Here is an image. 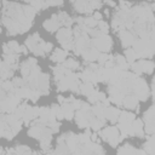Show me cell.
I'll return each mask as SVG.
<instances>
[{
  "mask_svg": "<svg viewBox=\"0 0 155 155\" xmlns=\"http://www.w3.org/2000/svg\"><path fill=\"white\" fill-rule=\"evenodd\" d=\"M57 98H58V102H59V103H63V102H64V99H65L63 96H58Z\"/></svg>",
  "mask_w": 155,
  "mask_h": 155,
  "instance_id": "44",
  "label": "cell"
},
{
  "mask_svg": "<svg viewBox=\"0 0 155 155\" xmlns=\"http://www.w3.org/2000/svg\"><path fill=\"white\" fill-rule=\"evenodd\" d=\"M132 93L138 98V101H142V102H145L150 96V88L148 87L147 81L139 75L136 78L132 85Z\"/></svg>",
  "mask_w": 155,
  "mask_h": 155,
  "instance_id": "4",
  "label": "cell"
},
{
  "mask_svg": "<svg viewBox=\"0 0 155 155\" xmlns=\"http://www.w3.org/2000/svg\"><path fill=\"white\" fill-rule=\"evenodd\" d=\"M119 154H139V155H145L147 153L144 150H139V149H134L131 144H125L124 147H121L117 150Z\"/></svg>",
  "mask_w": 155,
  "mask_h": 155,
  "instance_id": "25",
  "label": "cell"
},
{
  "mask_svg": "<svg viewBox=\"0 0 155 155\" xmlns=\"http://www.w3.org/2000/svg\"><path fill=\"white\" fill-rule=\"evenodd\" d=\"M138 62H139L142 73H145V74H151L153 73V70H154V63H153V61H150V59H140Z\"/></svg>",
  "mask_w": 155,
  "mask_h": 155,
  "instance_id": "26",
  "label": "cell"
},
{
  "mask_svg": "<svg viewBox=\"0 0 155 155\" xmlns=\"http://www.w3.org/2000/svg\"><path fill=\"white\" fill-rule=\"evenodd\" d=\"M101 6H102L101 0H75L74 1L75 11L81 13H90L93 10L101 8Z\"/></svg>",
  "mask_w": 155,
  "mask_h": 155,
  "instance_id": "7",
  "label": "cell"
},
{
  "mask_svg": "<svg viewBox=\"0 0 155 155\" xmlns=\"http://www.w3.org/2000/svg\"><path fill=\"white\" fill-rule=\"evenodd\" d=\"M113 59H114V62H115V65H116L119 69H121L122 71H126V70L130 69V63H127V61H126V58H125L124 56L116 54V56H114Z\"/></svg>",
  "mask_w": 155,
  "mask_h": 155,
  "instance_id": "24",
  "label": "cell"
},
{
  "mask_svg": "<svg viewBox=\"0 0 155 155\" xmlns=\"http://www.w3.org/2000/svg\"><path fill=\"white\" fill-rule=\"evenodd\" d=\"M35 12L36 11L31 6L4 1L2 24L7 28L8 35L25 33L31 27Z\"/></svg>",
  "mask_w": 155,
  "mask_h": 155,
  "instance_id": "1",
  "label": "cell"
},
{
  "mask_svg": "<svg viewBox=\"0 0 155 155\" xmlns=\"http://www.w3.org/2000/svg\"><path fill=\"white\" fill-rule=\"evenodd\" d=\"M136 119V115L130 111H120L117 122H122V124H131L133 120Z\"/></svg>",
  "mask_w": 155,
  "mask_h": 155,
  "instance_id": "29",
  "label": "cell"
},
{
  "mask_svg": "<svg viewBox=\"0 0 155 155\" xmlns=\"http://www.w3.org/2000/svg\"><path fill=\"white\" fill-rule=\"evenodd\" d=\"M67 56H68V52L65 50H63V48H56L53 51V53L51 54V61L57 62V63L61 64V63H63L65 61Z\"/></svg>",
  "mask_w": 155,
  "mask_h": 155,
  "instance_id": "22",
  "label": "cell"
},
{
  "mask_svg": "<svg viewBox=\"0 0 155 155\" xmlns=\"http://www.w3.org/2000/svg\"><path fill=\"white\" fill-rule=\"evenodd\" d=\"M104 2H105L107 5H109V6H111V7H114V6L116 5V4H115L113 0H104Z\"/></svg>",
  "mask_w": 155,
  "mask_h": 155,
  "instance_id": "43",
  "label": "cell"
},
{
  "mask_svg": "<svg viewBox=\"0 0 155 155\" xmlns=\"http://www.w3.org/2000/svg\"><path fill=\"white\" fill-rule=\"evenodd\" d=\"M114 56L111 54H108L107 52H99L98 54V58H97V62H98V65H104V63L108 61V59H111Z\"/></svg>",
  "mask_w": 155,
  "mask_h": 155,
  "instance_id": "36",
  "label": "cell"
},
{
  "mask_svg": "<svg viewBox=\"0 0 155 155\" xmlns=\"http://www.w3.org/2000/svg\"><path fill=\"white\" fill-rule=\"evenodd\" d=\"M93 91H94V86H93V84H91V82L84 81L82 84L79 85V92H80L81 94H84V96H88V94H91Z\"/></svg>",
  "mask_w": 155,
  "mask_h": 155,
  "instance_id": "28",
  "label": "cell"
},
{
  "mask_svg": "<svg viewBox=\"0 0 155 155\" xmlns=\"http://www.w3.org/2000/svg\"><path fill=\"white\" fill-rule=\"evenodd\" d=\"M38 65V62L35 58H27L23 63H21L19 65V69H21V74H22V78H25L30 74V71Z\"/></svg>",
  "mask_w": 155,
  "mask_h": 155,
  "instance_id": "14",
  "label": "cell"
},
{
  "mask_svg": "<svg viewBox=\"0 0 155 155\" xmlns=\"http://www.w3.org/2000/svg\"><path fill=\"white\" fill-rule=\"evenodd\" d=\"M104 109H105V105L101 102H97L93 104V107H91V111L92 114L98 117V119H102V120H105L104 119Z\"/></svg>",
  "mask_w": 155,
  "mask_h": 155,
  "instance_id": "23",
  "label": "cell"
},
{
  "mask_svg": "<svg viewBox=\"0 0 155 155\" xmlns=\"http://www.w3.org/2000/svg\"><path fill=\"white\" fill-rule=\"evenodd\" d=\"M117 34H119V38L121 40V44H122V46L125 48L126 47H130L132 45V42L134 41V39H136V36L128 29H121V30L117 31Z\"/></svg>",
  "mask_w": 155,
  "mask_h": 155,
  "instance_id": "13",
  "label": "cell"
},
{
  "mask_svg": "<svg viewBox=\"0 0 155 155\" xmlns=\"http://www.w3.org/2000/svg\"><path fill=\"white\" fill-rule=\"evenodd\" d=\"M36 88L40 91L41 96H42V94H48V93H50V78H48L47 74H45V73H40L39 78H38Z\"/></svg>",
  "mask_w": 155,
  "mask_h": 155,
  "instance_id": "10",
  "label": "cell"
},
{
  "mask_svg": "<svg viewBox=\"0 0 155 155\" xmlns=\"http://www.w3.org/2000/svg\"><path fill=\"white\" fill-rule=\"evenodd\" d=\"M143 121L139 119H134L131 122V137H144V127Z\"/></svg>",
  "mask_w": 155,
  "mask_h": 155,
  "instance_id": "17",
  "label": "cell"
},
{
  "mask_svg": "<svg viewBox=\"0 0 155 155\" xmlns=\"http://www.w3.org/2000/svg\"><path fill=\"white\" fill-rule=\"evenodd\" d=\"M38 116H39V107H29L28 105L23 113V116H22L23 124L29 125V124H31V121L38 119Z\"/></svg>",
  "mask_w": 155,
  "mask_h": 155,
  "instance_id": "12",
  "label": "cell"
},
{
  "mask_svg": "<svg viewBox=\"0 0 155 155\" xmlns=\"http://www.w3.org/2000/svg\"><path fill=\"white\" fill-rule=\"evenodd\" d=\"M16 134L17 133L12 130V127L6 121L5 115H0V137H4L6 139H12Z\"/></svg>",
  "mask_w": 155,
  "mask_h": 155,
  "instance_id": "9",
  "label": "cell"
},
{
  "mask_svg": "<svg viewBox=\"0 0 155 155\" xmlns=\"http://www.w3.org/2000/svg\"><path fill=\"white\" fill-rule=\"evenodd\" d=\"M120 111H121V110H120L119 108L108 105V107H105V109H104V119L114 124V122L117 121L119 115H120Z\"/></svg>",
  "mask_w": 155,
  "mask_h": 155,
  "instance_id": "16",
  "label": "cell"
},
{
  "mask_svg": "<svg viewBox=\"0 0 155 155\" xmlns=\"http://www.w3.org/2000/svg\"><path fill=\"white\" fill-rule=\"evenodd\" d=\"M4 61L17 69V67H18V54L17 53H4Z\"/></svg>",
  "mask_w": 155,
  "mask_h": 155,
  "instance_id": "30",
  "label": "cell"
},
{
  "mask_svg": "<svg viewBox=\"0 0 155 155\" xmlns=\"http://www.w3.org/2000/svg\"><path fill=\"white\" fill-rule=\"evenodd\" d=\"M45 4H47V6H62L63 5V0H44Z\"/></svg>",
  "mask_w": 155,
  "mask_h": 155,
  "instance_id": "41",
  "label": "cell"
},
{
  "mask_svg": "<svg viewBox=\"0 0 155 155\" xmlns=\"http://www.w3.org/2000/svg\"><path fill=\"white\" fill-rule=\"evenodd\" d=\"M154 105H151L143 115V120L145 122V125H143L145 133L148 134H154Z\"/></svg>",
  "mask_w": 155,
  "mask_h": 155,
  "instance_id": "8",
  "label": "cell"
},
{
  "mask_svg": "<svg viewBox=\"0 0 155 155\" xmlns=\"http://www.w3.org/2000/svg\"><path fill=\"white\" fill-rule=\"evenodd\" d=\"M124 57L126 58L127 63H130V64L133 63V62H136L137 58H138L136 51H134L133 48H130V47H126V48H125V56H124Z\"/></svg>",
  "mask_w": 155,
  "mask_h": 155,
  "instance_id": "31",
  "label": "cell"
},
{
  "mask_svg": "<svg viewBox=\"0 0 155 155\" xmlns=\"http://www.w3.org/2000/svg\"><path fill=\"white\" fill-rule=\"evenodd\" d=\"M131 8V4L126 0H121L119 2V10H124V11H130Z\"/></svg>",
  "mask_w": 155,
  "mask_h": 155,
  "instance_id": "40",
  "label": "cell"
},
{
  "mask_svg": "<svg viewBox=\"0 0 155 155\" xmlns=\"http://www.w3.org/2000/svg\"><path fill=\"white\" fill-rule=\"evenodd\" d=\"M133 50L138 58H151L154 54V39H134L132 42Z\"/></svg>",
  "mask_w": 155,
  "mask_h": 155,
  "instance_id": "3",
  "label": "cell"
},
{
  "mask_svg": "<svg viewBox=\"0 0 155 155\" xmlns=\"http://www.w3.org/2000/svg\"><path fill=\"white\" fill-rule=\"evenodd\" d=\"M1 153H2V149H1V147H0V154H1Z\"/></svg>",
  "mask_w": 155,
  "mask_h": 155,
  "instance_id": "46",
  "label": "cell"
},
{
  "mask_svg": "<svg viewBox=\"0 0 155 155\" xmlns=\"http://www.w3.org/2000/svg\"><path fill=\"white\" fill-rule=\"evenodd\" d=\"M23 1H25V2H30L31 0H23Z\"/></svg>",
  "mask_w": 155,
  "mask_h": 155,
  "instance_id": "45",
  "label": "cell"
},
{
  "mask_svg": "<svg viewBox=\"0 0 155 155\" xmlns=\"http://www.w3.org/2000/svg\"><path fill=\"white\" fill-rule=\"evenodd\" d=\"M91 45L96 47L99 52H109L113 47V40L108 34L101 33L99 35L91 38Z\"/></svg>",
  "mask_w": 155,
  "mask_h": 155,
  "instance_id": "6",
  "label": "cell"
},
{
  "mask_svg": "<svg viewBox=\"0 0 155 155\" xmlns=\"http://www.w3.org/2000/svg\"><path fill=\"white\" fill-rule=\"evenodd\" d=\"M138 103H139L138 98H137L134 94H131V93H130V94H126V96L124 97L121 105H124V107L127 108V109H136V111H138V110H139Z\"/></svg>",
  "mask_w": 155,
  "mask_h": 155,
  "instance_id": "18",
  "label": "cell"
},
{
  "mask_svg": "<svg viewBox=\"0 0 155 155\" xmlns=\"http://www.w3.org/2000/svg\"><path fill=\"white\" fill-rule=\"evenodd\" d=\"M2 51L4 53H21V46L16 41H8L7 44L2 45Z\"/></svg>",
  "mask_w": 155,
  "mask_h": 155,
  "instance_id": "21",
  "label": "cell"
},
{
  "mask_svg": "<svg viewBox=\"0 0 155 155\" xmlns=\"http://www.w3.org/2000/svg\"><path fill=\"white\" fill-rule=\"evenodd\" d=\"M33 153L27 145H17L15 148V154H30Z\"/></svg>",
  "mask_w": 155,
  "mask_h": 155,
  "instance_id": "39",
  "label": "cell"
},
{
  "mask_svg": "<svg viewBox=\"0 0 155 155\" xmlns=\"http://www.w3.org/2000/svg\"><path fill=\"white\" fill-rule=\"evenodd\" d=\"M50 109H51L52 115H53L57 120H62V119H64V117H63V113H62V108H61L59 105H57V104H52Z\"/></svg>",
  "mask_w": 155,
  "mask_h": 155,
  "instance_id": "34",
  "label": "cell"
},
{
  "mask_svg": "<svg viewBox=\"0 0 155 155\" xmlns=\"http://www.w3.org/2000/svg\"><path fill=\"white\" fill-rule=\"evenodd\" d=\"M99 136H101V138H102L103 140L108 142V143L110 144V147H113V148H115V147L124 139L122 136H121L120 132H119L117 126H109V127H105L103 131L99 132Z\"/></svg>",
  "mask_w": 155,
  "mask_h": 155,
  "instance_id": "5",
  "label": "cell"
},
{
  "mask_svg": "<svg viewBox=\"0 0 155 155\" xmlns=\"http://www.w3.org/2000/svg\"><path fill=\"white\" fill-rule=\"evenodd\" d=\"M42 25H44V28H45L47 31H50V33L57 30V29L61 27V24H59V22H58V19H57V16H56V15H53L51 18H47V19L44 22Z\"/></svg>",
  "mask_w": 155,
  "mask_h": 155,
  "instance_id": "19",
  "label": "cell"
},
{
  "mask_svg": "<svg viewBox=\"0 0 155 155\" xmlns=\"http://www.w3.org/2000/svg\"><path fill=\"white\" fill-rule=\"evenodd\" d=\"M92 17H93L94 19H97V21H101V19H102V15H101L98 11H96V12L93 13V16H92Z\"/></svg>",
  "mask_w": 155,
  "mask_h": 155,
  "instance_id": "42",
  "label": "cell"
},
{
  "mask_svg": "<svg viewBox=\"0 0 155 155\" xmlns=\"http://www.w3.org/2000/svg\"><path fill=\"white\" fill-rule=\"evenodd\" d=\"M97 27H98V30H99L101 33L108 34V31H109V25H108V23H107L105 21H103V19L98 21V23H97Z\"/></svg>",
  "mask_w": 155,
  "mask_h": 155,
  "instance_id": "38",
  "label": "cell"
},
{
  "mask_svg": "<svg viewBox=\"0 0 155 155\" xmlns=\"http://www.w3.org/2000/svg\"><path fill=\"white\" fill-rule=\"evenodd\" d=\"M61 108H62V113H63V117H64V119H67V120H71V119L74 117L75 109L71 107V104H70L67 99H64V102L62 103Z\"/></svg>",
  "mask_w": 155,
  "mask_h": 155,
  "instance_id": "20",
  "label": "cell"
},
{
  "mask_svg": "<svg viewBox=\"0 0 155 155\" xmlns=\"http://www.w3.org/2000/svg\"><path fill=\"white\" fill-rule=\"evenodd\" d=\"M30 6L35 10V11H39V10H44V8H47V4H45L44 0H31L30 2Z\"/></svg>",
  "mask_w": 155,
  "mask_h": 155,
  "instance_id": "35",
  "label": "cell"
},
{
  "mask_svg": "<svg viewBox=\"0 0 155 155\" xmlns=\"http://www.w3.org/2000/svg\"><path fill=\"white\" fill-rule=\"evenodd\" d=\"M104 122H105V120L98 119L94 115H92L91 119H90V121H88V127H91L93 131H99L104 126Z\"/></svg>",
  "mask_w": 155,
  "mask_h": 155,
  "instance_id": "27",
  "label": "cell"
},
{
  "mask_svg": "<svg viewBox=\"0 0 155 155\" xmlns=\"http://www.w3.org/2000/svg\"><path fill=\"white\" fill-rule=\"evenodd\" d=\"M143 148H144L145 153H148L150 155H154V136L153 134H149V138L143 144Z\"/></svg>",
  "mask_w": 155,
  "mask_h": 155,
  "instance_id": "32",
  "label": "cell"
},
{
  "mask_svg": "<svg viewBox=\"0 0 155 155\" xmlns=\"http://www.w3.org/2000/svg\"><path fill=\"white\" fill-rule=\"evenodd\" d=\"M98 54H99V51H98L96 47H93L92 45H90L88 47H86V48L82 51V53H81L82 58H84L87 63L96 62L97 58H98Z\"/></svg>",
  "mask_w": 155,
  "mask_h": 155,
  "instance_id": "15",
  "label": "cell"
},
{
  "mask_svg": "<svg viewBox=\"0 0 155 155\" xmlns=\"http://www.w3.org/2000/svg\"><path fill=\"white\" fill-rule=\"evenodd\" d=\"M0 33H1V29H0Z\"/></svg>",
  "mask_w": 155,
  "mask_h": 155,
  "instance_id": "47",
  "label": "cell"
},
{
  "mask_svg": "<svg viewBox=\"0 0 155 155\" xmlns=\"http://www.w3.org/2000/svg\"><path fill=\"white\" fill-rule=\"evenodd\" d=\"M25 46L28 47V50H30V51H31L34 54H36V56H45V54L48 53V52L52 50V47H53V45H52L51 42H45V41L40 38V35H39L38 33L30 35V36L25 40Z\"/></svg>",
  "mask_w": 155,
  "mask_h": 155,
  "instance_id": "2",
  "label": "cell"
},
{
  "mask_svg": "<svg viewBox=\"0 0 155 155\" xmlns=\"http://www.w3.org/2000/svg\"><path fill=\"white\" fill-rule=\"evenodd\" d=\"M56 38L58 40V42L61 45L68 42V41H71L74 40V36H73V30L70 29V27H63V28H59L57 34H56Z\"/></svg>",
  "mask_w": 155,
  "mask_h": 155,
  "instance_id": "11",
  "label": "cell"
},
{
  "mask_svg": "<svg viewBox=\"0 0 155 155\" xmlns=\"http://www.w3.org/2000/svg\"><path fill=\"white\" fill-rule=\"evenodd\" d=\"M62 64H63L65 68L70 69V70H75V69H79V67H80L79 62H78V61H75L74 58H65V61H64Z\"/></svg>",
  "mask_w": 155,
  "mask_h": 155,
  "instance_id": "33",
  "label": "cell"
},
{
  "mask_svg": "<svg viewBox=\"0 0 155 155\" xmlns=\"http://www.w3.org/2000/svg\"><path fill=\"white\" fill-rule=\"evenodd\" d=\"M98 21L94 19L93 17H86L84 18V25H86L87 28H96L97 27Z\"/></svg>",
  "mask_w": 155,
  "mask_h": 155,
  "instance_id": "37",
  "label": "cell"
}]
</instances>
